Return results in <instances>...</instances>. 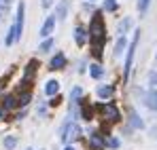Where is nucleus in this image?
<instances>
[{
  "mask_svg": "<svg viewBox=\"0 0 157 150\" xmlns=\"http://www.w3.org/2000/svg\"><path fill=\"white\" fill-rule=\"evenodd\" d=\"M89 76L96 78V80H100V78L104 76V68H102L100 64H91V66H89Z\"/></svg>",
  "mask_w": 157,
  "mask_h": 150,
  "instance_id": "nucleus-13",
  "label": "nucleus"
},
{
  "mask_svg": "<svg viewBox=\"0 0 157 150\" xmlns=\"http://www.w3.org/2000/svg\"><path fill=\"white\" fill-rule=\"evenodd\" d=\"M2 119H4V108L0 106V121H2Z\"/></svg>",
  "mask_w": 157,
  "mask_h": 150,
  "instance_id": "nucleus-27",
  "label": "nucleus"
},
{
  "mask_svg": "<svg viewBox=\"0 0 157 150\" xmlns=\"http://www.w3.org/2000/svg\"><path fill=\"white\" fill-rule=\"evenodd\" d=\"M130 25H132V19H130V17H125V19H123V21L119 24V34L123 36V34H125V32L130 30Z\"/></svg>",
  "mask_w": 157,
  "mask_h": 150,
  "instance_id": "nucleus-19",
  "label": "nucleus"
},
{
  "mask_svg": "<svg viewBox=\"0 0 157 150\" xmlns=\"http://www.w3.org/2000/svg\"><path fill=\"white\" fill-rule=\"evenodd\" d=\"M40 4H43V9H49V6H51V4H53V0H43Z\"/></svg>",
  "mask_w": 157,
  "mask_h": 150,
  "instance_id": "nucleus-26",
  "label": "nucleus"
},
{
  "mask_svg": "<svg viewBox=\"0 0 157 150\" xmlns=\"http://www.w3.org/2000/svg\"><path fill=\"white\" fill-rule=\"evenodd\" d=\"M96 93H98V97H100V100H108V97L115 93V87H113V85H100Z\"/></svg>",
  "mask_w": 157,
  "mask_h": 150,
  "instance_id": "nucleus-11",
  "label": "nucleus"
},
{
  "mask_svg": "<svg viewBox=\"0 0 157 150\" xmlns=\"http://www.w3.org/2000/svg\"><path fill=\"white\" fill-rule=\"evenodd\" d=\"M89 40L94 45V55L100 57L102 55V45L106 42V27L102 24L100 13H96L94 19H91V24H89Z\"/></svg>",
  "mask_w": 157,
  "mask_h": 150,
  "instance_id": "nucleus-1",
  "label": "nucleus"
},
{
  "mask_svg": "<svg viewBox=\"0 0 157 150\" xmlns=\"http://www.w3.org/2000/svg\"><path fill=\"white\" fill-rule=\"evenodd\" d=\"M62 142H75L81 137V127L77 123H66V125L62 127Z\"/></svg>",
  "mask_w": 157,
  "mask_h": 150,
  "instance_id": "nucleus-3",
  "label": "nucleus"
},
{
  "mask_svg": "<svg viewBox=\"0 0 157 150\" xmlns=\"http://www.w3.org/2000/svg\"><path fill=\"white\" fill-rule=\"evenodd\" d=\"M125 45H128V42H125V34H123V36H119V40H117V45H115V55H117V57L125 51Z\"/></svg>",
  "mask_w": 157,
  "mask_h": 150,
  "instance_id": "nucleus-15",
  "label": "nucleus"
},
{
  "mask_svg": "<svg viewBox=\"0 0 157 150\" xmlns=\"http://www.w3.org/2000/svg\"><path fill=\"white\" fill-rule=\"evenodd\" d=\"M81 95H83L81 87H75V89H72V93H70V100H72V104H78V100H81Z\"/></svg>",
  "mask_w": 157,
  "mask_h": 150,
  "instance_id": "nucleus-20",
  "label": "nucleus"
},
{
  "mask_svg": "<svg viewBox=\"0 0 157 150\" xmlns=\"http://www.w3.org/2000/svg\"><path fill=\"white\" fill-rule=\"evenodd\" d=\"M15 106H17V97L15 95H4V100H2V108L4 110H11Z\"/></svg>",
  "mask_w": 157,
  "mask_h": 150,
  "instance_id": "nucleus-14",
  "label": "nucleus"
},
{
  "mask_svg": "<svg viewBox=\"0 0 157 150\" xmlns=\"http://www.w3.org/2000/svg\"><path fill=\"white\" fill-rule=\"evenodd\" d=\"M87 38H89V34H87V30H85L83 25H77V27H75V42H77L78 47H85V42H87Z\"/></svg>",
  "mask_w": 157,
  "mask_h": 150,
  "instance_id": "nucleus-9",
  "label": "nucleus"
},
{
  "mask_svg": "<svg viewBox=\"0 0 157 150\" xmlns=\"http://www.w3.org/2000/svg\"><path fill=\"white\" fill-rule=\"evenodd\" d=\"M68 6H70V2H68V0H62V2L57 4V9H55V17L64 21L66 15H68Z\"/></svg>",
  "mask_w": 157,
  "mask_h": 150,
  "instance_id": "nucleus-12",
  "label": "nucleus"
},
{
  "mask_svg": "<svg viewBox=\"0 0 157 150\" xmlns=\"http://www.w3.org/2000/svg\"><path fill=\"white\" fill-rule=\"evenodd\" d=\"M2 144H4V148H6V150H13L15 146H17V137H15V135H6Z\"/></svg>",
  "mask_w": 157,
  "mask_h": 150,
  "instance_id": "nucleus-16",
  "label": "nucleus"
},
{
  "mask_svg": "<svg viewBox=\"0 0 157 150\" xmlns=\"http://www.w3.org/2000/svg\"><path fill=\"white\" fill-rule=\"evenodd\" d=\"M66 68V55L64 53H55L49 61V70H64Z\"/></svg>",
  "mask_w": 157,
  "mask_h": 150,
  "instance_id": "nucleus-7",
  "label": "nucleus"
},
{
  "mask_svg": "<svg viewBox=\"0 0 157 150\" xmlns=\"http://www.w3.org/2000/svg\"><path fill=\"white\" fill-rule=\"evenodd\" d=\"M53 27H55V15H49V17L45 19L43 27H40V36H43V38H49L53 34Z\"/></svg>",
  "mask_w": 157,
  "mask_h": 150,
  "instance_id": "nucleus-8",
  "label": "nucleus"
},
{
  "mask_svg": "<svg viewBox=\"0 0 157 150\" xmlns=\"http://www.w3.org/2000/svg\"><path fill=\"white\" fill-rule=\"evenodd\" d=\"M30 100H32V93H30V91H24V93L17 97V106H28Z\"/></svg>",
  "mask_w": 157,
  "mask_h": 150,
  "instance_id": "nucleus-17",
  "label": "nucleus"
},
{
  "mask_svg": "<svg viewBox=\"0 0 157 150\" xmlns=\"http://www.w3.org/2000/svg\"><path fill=\"white\" fill-rule=\"evenodd\" d=\"M89 146L94 150H104L106 148V137L100 131H91L89 133Z\"/></svg>",
  "mask_w": 157,
  "mask_h": 150,
  "instance_id": "nucleus-6",
  "label": "nucleus"
},
{
  "mask_svg": "<svg viewBox=\"0 0 157 150\" xmlns=\"http://www.w3.org/2000/svg\"><path fill=\"white\" fill-rule=\"evenodd\" d=\"M51 47H53V38H45V40L40 42L38 51H40V53H47V51H51Z\"/></svg>",
  "mask_w": 157,
  "mask_h": 150,
  "instance_id": "nucleus-18",
  "label": "nucleus"
},
{
  "mask_svg": "<svg viewBox=\"0 0 157 150\" xmlns=\"http://www.w3.org/2000/svg\"><path fill=\"white\" fill-rule=\"evenodd\" d=\"M132 119H134V121H132V123H134V127H142V121H138V116H136L134 112H132Z\"/></svg>",
  "mask_w": 157,
  "mask_h": 150,
  "instance_id": "nucleus-25",
  "label": "nucleus"
},
{
  "mask_svg": "<svg viewBox=\"0 0 157 150\" xmlns=\"http://www.w3.org/2000/svg\"><path fill=\"white\" fill-rule=\"evenodd\" d=\"M26 150H32V148H26Z\"/></svg>",
  "mask_w": 157,
  "mask_h": 150,
  "instance_id": "nucleus-29",
  "label": "nucleus"
},
{
  "mask_svg": "<svg viewBox=\"0 0 157 150\" xmlns=\"http://www.w3.org/2000/svg\"><path fill=\"white\" fill-rule=\"evenodd\" d=\"M89 2H94V0H89Z\"/></svg>",
  "mask_w": 157,
  "mask_h": 150,
  "instance_id": "nucleus-30",
  "label": "nucleus"
},
{
  "mask_svg": "<svg viewBox=\"0 0 157 150\" xmlns=\"http://www.w3.org/2000/svg\"><path fill=\"white\" fill-rule=\"evenodd\" d=\"M34 70H36V61L32 59V61L28 64V68H26V76H32V74H34Z\"/></svg>",
  "mask_w": 157,
  "mask_h": 150,
  "instance_id": "nucleus-23",
  "label": "nucleus"
},
{
  "mask_svg": "<svg viewBox=\"0 0 157 150\" xmlns=\"http://www.w3.org/2000/svg\"><path fill=\"white\" fill-rule=\"evenodd\" d=\"M59 93V82L57 80H47V85H45V95H49V97H55Z\"/></svg>",
  "mask_w": 157,
  "mask_h": 150,
  "instance_id": "nucleus-10",
  "label": "nucleus"
},
{
  "mask_svg": "<svg viewBox=\"0 0 157 150\" xmlns=\"http://www.w3.org/2000/svg\"><path fill=\"white\" fill-rule=\"evenodd\" d=\"M117 0H104V11H108V13H113V11H117Z\"/></svg>",
  "mask_w": 157,
  "mask_h": 150,
  "instance_id": "nucleus-21",
  "label": "nucleus"
},
{
  "mask_svg": "<svg viewBox=\"0 0 157 150\" xmlns=\"http://www.w3.org/2000/svg\"><path fill=\"white\" fill-rule=\"evenodd\" d=\"M149 2H151V0H138V11L144 13V11L149 9Z\"/></svg>",
  "mask_w": 157,
  "mask_h": 150,
  "instance_id": "nucleus-24",
  "label": "nucleus"
},
{
  "mask_svg": "<svg viewBox=\"0 0 157 150\" xmlns=\"http://www.w3.org/2000/svg\"><path fill=\"white\" fill-rule=\"evenodd\" d=\"M64 150H77V148H75V146H66Z\"/></svg>",
  "mask_w": 157,
  "mask_h": 150,
  "instance_id": "nucleus-28",
  "label": "nucleus"
},
{
  "mask_svg": "<svg viewBox=\"0 0 157 150\" xmlns=\"http://www.w3.org/2000/svg\"><path fill=\"white\" fill-rule=\"evenodd\" d=\"M98 108H100V112L104 114V119H108L110 123H119V121H121V114H119V110L115 108V104L106 101V104H100Z\"/></svg>",
  "mask_w": 157,
  "mask_h": 150,
  "instance_id": "nucleus-4",
  "label": "nucleus"
},
{
  "mask_svg": "<svg viewBox=\"0 0 157 150\" xmlns=\"http://www.w3.org/2000/svg\"><path fill=\"white\" fill-rule=\"evenodd\" d=\"M24 13H26V4L19 2V4H17V17H15V24H13L15 34H17V40L21 38V32H24Z\"/></svg>",
  "mask_w": 157,
  "mask_h": 150,
  "instance_id": "nucleus-5",
  "label": "nucleus"
},
{
  "mask_svg": "<svg viewBox=\"0 0 157 150\" xmlns=\"http://www.w3.org/2000/svg\"><path fill=\"white\" fill-rule=\"evenodd\" d=\"M119 144H121V142H119L117 137H108V140H106V146H108V148H119Z\"/></svg>",
  "mask_w": 157,
  "mask_h": 150,
  "instance_id": "nucleus-22",
  "label": "nucleus"
},
{
  "mask_svg": "<svg viewBox=\"0 0 157 150\" xmlns=\"http://www.w3.org/2000/svg\"><path fill=\"white\" fill-rule=\"evenodd\" d=\"M138 38H140V30L136 32V36L132 38L130 47H128L125 64H123V78H130V72H132V61H134V51H136V47H138Z\"/></svg>",
  "mask_w": 157,
  "mask_h": 150,
  "instance_id": "nucleus-2",
  "label": "nucleus"
}]
</instances>
